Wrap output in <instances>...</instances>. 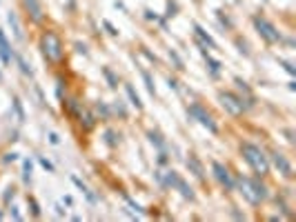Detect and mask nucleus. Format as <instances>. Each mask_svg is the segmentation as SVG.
Here are the masks:
<instances>
[{
    "mask_svg": "<svg viewBox=\"0 0 296 222\" xmlns=\"http://www.w3.org/2000/svg\"><path fill=\"white\" fill-rule=\"evenodd\" d=\"M240 153H243L245 162H248L252 169H254L256 176H267L269 171V158L263 153L261 147L252 145V143H243L240 145Z\"/></svg>",
    "mask_w": 296,
    "mask_h": 222,
    "instance_id": "f257e3e1",
    "label": "nucleus"
},
{
    "mask_svg": "<svg viewBox=\"0 0 296 222\" xmlns=\"http://www.w3.org/2000/svg\"><path fill=\"white\" fill-rule=\"evenodd\" d=\"M238 187L240 193L245 196V200L252 202V205H261L267 198V187L258 178H238Z\"/></svg>",
    "mask_w": 296,
    "mask_h": 222,
    "instance_id": "f03ea898",
    "label": "nucleus"
},
{
    "mask_svg": "<svg viewBox=\"0 0 296 222\" xmlns=\"http://www.w3.org/2000/svg\"><path fill=\"white\" fill-rule=\"evenodd\" d=\"M40 49L45 53V58L49 63H60L65 55V47H63V40L58 38L54 32H45L40 38Z\"/></svg>",
    "mask_w": 296,
    "mask_h": 222,
    "instance_id": "7ed1b4c3",
    "label": "nucleus"
},
{
    "mask_svg": "<svg viewBox=\"0 0 296 222\" xmlns=\"http://www.w3.org/2000/svg\"><path fill=\"white\" fill-rule=\"evenodd\" d=\"M218 98H220V104H223V107L230 111V114H234V116H240L245 111V107H248L243 98L236 96V94H232V91H223Z\"/></svg>",
    "mask_w": 296,
    "mask_h": 222,
    "instance_id": "20e7f679",
    "label": "nucleus"
},
{
    "mask_svg": "<svg viewBox=\"0 0 296 222\" xmlns=\"http://www.w3.org/2000/svg\"><path fill=\"white\" fill-rule=\"evenodd\" d=\"M187 114L192 116V118H196V120H199L203 127H207V129H209V131H212V133H218V127H216V122H214V118H212V116L207 114L205 109L201 107V104H189Z\"/></svg>",
    "mask_w": 296,
    "mask_h": 222,
    "instance_id": "39448f33",
    "label": "nucleus"
},
{
    "mask_svg": "<svg viewBox=\"0 0 296 222\" xmlns=\"http://www.w3.org/2000/svg\"><path fill=\"white\" fill-rule=\"evenodd\" d=\"M254 24H256L258 34H261L267 42H279L281 40V34L276 32V27L269 20H265V18H254Z\"/></svg>",
    "mask_w": 296,
    "mask_h": 222,
    "instance_id": "423d86ee",
    "label": "nucleus"
},
{
    "mask_svg": "<svg viewBox=\"0 0 296 222\" xmlns=\"http://www.w3.org/2000/svg\"><path fill=\"white\" fill-rule=\"evenodd\" d=\"M212 171H214V176H216V180L223 184V187L227 191H232L234 189V180H232V174L227 171V166L225 164H220V162H212Z\"/></svg>",
    "mask_w": 296,
    "mask_h": 222,
    "instance_id": "0eeeda50",
    "label": "nucleus"
},
{
    "mask_svg": "<svg viewBox=\"0 0 296 222\" xmlns=\"http://www.w3.org/2000/svg\"><path fill=\"white\" fill-rule=\"evenodd\" d=\"M269 158H272V164L276 166V169H279V174H283L285 178H292V176H294V174H292V164H289V160L283 156L281 151H274Z\"/></svg>",
    "mask_w": 296,
    "mask_h": 222,
    "instance_id": "6e6552de",
    "label": "nucleus"
},
{
    "mask_svg": "<svg viewBox=\"0 0 296 222\" xmlns=\"http://www.w3.org/2000/svg\"><path fill=\"white\" fill-rule=\"evenodd\" d=\"M0 58H3V65H11V58H14V49H11L3 29H0Z\"/></svg>",
    "mask_w": 296,
    "mask_h": 222,
    "instance_id": "1a4fd4ad",
    "label": "nucleus"
},
{
    "mask_svg": "<svg viewBox=\"0 0 296 222\" xmlns=\"http://www.w3.org/2000/svg\"><path fill=\"white\" fill-rule=\"evenodd\" d=\"M22 5H24V9H27V14H29V18H32L34 22H40L42 20V5H40V0H22Z\"/></svg>",
    "mask_w": 296,
    "mask_h": 222,
    "instance_id": "9d476101",
    "label": "nucleus"
},
{
    "mask_svg": "<svg viewBox=\"0 0 296 222\" xmlns=\"http://www.w3.org/2000/svg\"><path fill=\"white\" fill-rule=\"evenodd\" d=\"M187 166H189V171H192L196 178H205V169H203L201 160L196 158V156H189V158H187Z\"/></svg>",
    "mask_w": 296,
    "mask_h": 222,
    "instance_id": "9b49d317",
    "label": "nucleus"
},
{
    "mask_svg": "<svg viewBox=\"0 0 296 222\" xmlns=\"http://www.w3.org/2000/svg\"><path fill=\"white\" fill-rule=\"evenodd\" d=\"M7 22H9V27H11V32H14L16 36V40H22V27H20V22H18V18L14 11H9V16H7Z\"/></svg>",
    "mask_w": 296,
    "mask_h": 222,
    "instance_id": "f8f14e48",
    "label": "nucleus"
},
{
    "mask_svg": "<svg viewBox=\"0 0 296 222\" xmlns=\"http://www.w3.org/2000/svg\"><path fill=\"white\" fill-rule=\"evenodd\" d=\"M174 189H178V191H181V196H183L185 200H194V189L189 187V184L185 182L183 178H178V182H176V187H174Z\"/></svg>",
    "mask_w": 296,
    "mask_h": 222,
    "instance_id": "ddd939ff",
    "label": "nucleus"
},
{
    "mask_svg": "<svg viewBox=\"0 0 296 222\" xmlns=\"http://www.w3.org/2000/svg\"><path fill=\"white\" fill-rule=\"evenodd\" d=\"M203 55H205V63L209 65V71H212V76L216 78L218 73H220V63H218V60H214L212 55H209V53L205 51V49H203Z\"/></svg>",
    "mask_w": 296,
    "mask_h": 222,
    "instance_id": "4468645a",
    "label": "nucleus"
},
{
    "mask_svg": "<svg viewBox=\"0 0 296 222\" xmlns=\"http://www.w3.org/2000/svg\"><path fill=\"white\" fill-rule=\"evenodd\" d=\"M194 29H196V36H199V38H203V40H205V42H207V45L212 47V49L216 47V42H214V38H212V36H209V34L205 32V29L201 27V24H194Z\"/></svg>",
    "mask_w": 296,
    "mask_h": 222,
    "instance_id": "2eb2a0df",
    "label": "nucleus"
},
{
    "mask_svg": "<svg viewBox=\"0 0 296 222\" xmlns=\"http://www.w3.org/2000/svg\"><path fill=\"white\" fill-rule=\"evenodd\" d=\"M125 91H127V96H129V100H132L134 107H136V109H143V102H140V98H138L136 91H134L132 85H125Z\"/></svg>",
    "mask_w": 296,
    "mask_h": 222,
    "instance_id": "dca6fc26",
    "label": "nucleus"
},
{
    "mask_svg": "<svg viewBox=\"0 0 296 222\" xmlns=\"http://www.w3.org/2000/svg\"><path fill=\"white\" fill-rule=\"evenodd\" d=\"M147 138H150V143H152V145H156V147H158V151H165V140L160 138V133L150 131V133H147Z\"/></svg>",
    "mask_w": 296,
    "mask_h": 222,
    "instance_id": "f3484780",
    "label": "nucleus"
},
{
    "mask_svg": "<svg viewBox=\"0 0 296 222\" xmlns=\"http://www.w3.org/2000/svg\"><path fill=\"white\" fill-rule=\"evenodd\" d=\"M18 65H20V71L24 73V76H32V73H34V71H32V67L27 65V60H24L22 55H18Z\"/></svg>",
    "mask_w": 296,
    "mask_h": 222,
    "instance_id": "a211bd4d",
    "label": "nucleus"
},
{
    "mask_svg": "<svg viewBox=\"0 0 296 222\" xmlns=\"http://www.w3.org/2000/svg\"><path fill=\"white\" fill-rule=\"evenodd\" d=\"M143 78H145V85H147V91H150V94L154 96L156 94V89H154V80H152V76L147 71H143Z\"/></svg>",
    "mask_w": 296,
    "mask_h": 222,
    "instance_id": "6ab92c4d",
    "label": "nucleus"
},
{
    "mask_svg": "<svg viewBox=\"0 0 296 222\" xmlns=\"http://www.w3.org/2000/svg\"><path fill=\"white\" fill-rule=\"evenodd\" d=\"M14 109H16V114H18V120L24 122V111H22V104H20L18 98H14Z\"/></svg>",
    "mask_w": 296,
    "mask_h": 222,
    "instance_id": "aec40b11",
    "label": "nucleus"
},
{
    "mask_svg": "<svg viewBox=\"0 0 296 222\" xmlns=\"http://www.w3.org/2000/svg\"><path fill=\"white\" fill-rule=\"evenodd\" d=\"M24 182H32V162L24 160Z\"/></svg>",
    "mask_w": 296,
    "mask_h": 222,
    "instance_id": "412c9836",
    "label": "nucleus"
},
{
    "mask_svg": "<svg viewBox=\"0 0 296 222\" xmlns=\"http://www.w3.org/2000/svg\"><path fill=\"white\" fill-rule=\"evenodd\" d=\"M96 111H98V114H103L105 118H109V109H107V104L98 102V104H96Z\"/></svg>",
    "mask_w": 296,
    "mask_h": 222,
    "instance_id": "4be33fe9",
    "label": "nucleus"
},
{
    "mask_svg": "<svg viewBox=\"0 0 296 222\" xmlns=\"http://www.w3.org/2000/svg\"><path fill=\"white\" fill-rule=\"evenodd\" d=\"M40 164H42V166H45V169L49 171V174H54V164H52V162H49V160H47V158H40Z\"/></svg>",
    "mask_w": 296,
    "mask_h": 222,
    "instance_id": "5701e85b",
    "label": "nucleus"
},
{
    "mask_svg": "<svg viewBox=\"0 0 296 222\" xmlns=\"http://www.w3.org/2000/svg\"><path fill=\"white\" fill-rule=\"evenodd\" d=\"M49 143H52V145H58L60 143V138H58L56 131H49Z\"/></svg>",
    "mask_w": 296,
    "mask_h": 222,
    "instance_id": "b1692460",
    "label": "nucleus"
},
{
    "mask_svg": "<svg viewBox=\"0 0 296 222\" xmlns=\"http://www.w3.org/2000/svg\"><path fill=\"white\" fill-rule=\"evenodd\" d=\"M169 58H174L176 67H178V69H183V63H181V58H178V55H176V51H169Z\"/></svg>",
    "mask_w": 296,
    "mask_h": 222,
    "instance_id": "393cba45",
    "label": "nucleus"
},
{
    "mask_svg": "<svg viewBox=\"0 0 296 222\" xmlns=\"http://www.w3.org/2000/svg\"><path fill=\"white\" fill-rule=\"evenodd\" d=\"M29 202H32V211H34V215H36V218H38V215H40V209H38V202H36L34 198H32V200H29Z\"/></svg>",
    "mask_w": 296,
    "mask_h": 222,
    "instance_id": "a878e982",
    "label": "nucleus"
},
{
    "mask_svg": "<svg viewBox=\"0 0 296 222\" xmlns=\"http://www.w3.org/2000/svg\"><path fill=\"white\" fill-rule=\"evenodd\" d=\"M105 76H107V80H109V85H112V87H116V78L112 76V71H109V69H105Z\"/></svg>",
    "mask_w": 296,
    "mask_h": 222,
    "instance_id": "bb28decb",
    "label": "nucleus"
},
{
    "mask_svg": "<svg viewBox=\"0 0 296 222\" xmlns=\"http://www.w3.org/2000/svg\"><path fill=\"white\" fill-rule=\"evenodd\" d=\"M105 135H107V140H105V143H107V145H116V140H114V131H107V133H105Z\"/></svg>",
    "mask_w": 296,
    "mask_h": 222,
    "instance_id": "cd10ccee",
    "label": "nucleus"
},
{
    "mask_svg": "<svg viewBox=\"0 0 296 222\" xmlns=\"http://www.w3.org/2000/svg\"><path fill=\"white\" fill-rule=\"evenodd\" d=\"M281 65H283V67H285V71H289V73H292V76H294V73H296V71H294V67H292V65H289V63H285V60H281Z\"/></svg>",
    "mask_w": 296,
    "mask_h": 222,
    "instance_id": "c85d7f7f",
    "label": "nucleus"
},
{
    "mask_svg": "<svg viewBox=\"0 0 296 222\" xmlns=\"http://www.w3.org/2000/svg\"><path fill=\"white\" fill-rule=\"evenodd\" d=\"M114 109H116V111H118V114H120V116H125V114H127V111H125V107H122V104H120V102H116V104H114Z\"/></svg>",
    "mask_w": 296,
    "mask_h": 222,
    "instance_id": "c756f323",
    "label": "nucleus"
},
{
    "mask_svg": "<svg viewBox=\"0 0 296 222\" xmlns=\"http://www.w3.org/2000/svg\"><path fill=\"white\" fill-rule=\"evenodd\" d=\"M105 27H107V29H109V34H114V36H116V34H118V32H116V29H114V27H112V24H109L107 20H105Z\"/></svg>",
    "mask_w": 296,
    "mask_h": 222,
    "instance_id": "7c9ffc66",
    "label": "nucleus"
},
{
    "mask_svg": "<svg viewBox=\"0 0 296 222\" xmlns=\"http://www.w3.org/2000/svg\"><path fill=\"white\" fill-rule=\"evenodd\" d=\"M76 47H78V51H80V53H87V47H85V45H80V42H78Z\"/></svg>",
    "mask_w": 296,
    "mask_h": 222,
    "instance_id": "2f4dec72",
    "label": "nucleus"
},
{
    "mask_svg": "<svg viewBox=\"0 0 296 222\" xmlns=\"http://www.w3.org/2000/svg\"><path fill=\"white\" fill-rule=\"evenodd\" d=\"M0 80H3V73H0Z\"/></svg>",
    "mask_w": 296,
    "mask_h": 222,
    "instance_id": "473e14b6",
    "label": "nucleus"
}]
</instances>
